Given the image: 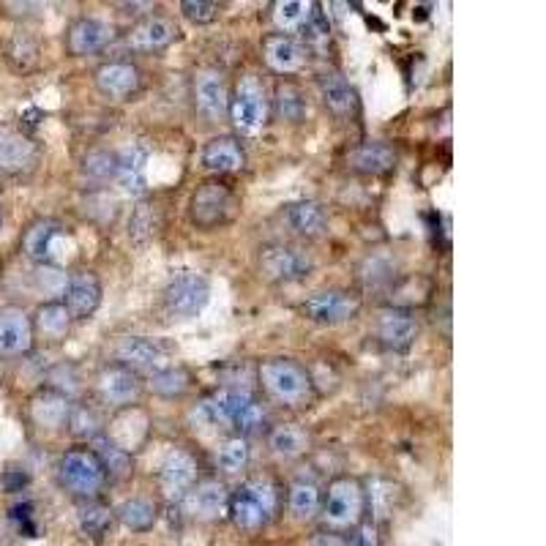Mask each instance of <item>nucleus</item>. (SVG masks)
<instances>
[{
	"instance_id": "f257e3e1",
	"label": "nucleus",
	"mask_w": 546,
	"mask_h": 546,
	"mask_svg": "<svg viewBox=\"0 0 546 546\" xmlns=\"http://www.w3.org/2000/svg\"><path fill=\"white\" fill-rule=\"evenodd\" d=\"M192 424L197 429L230 432L246 440L271 429L268 410L260 402V396L252 388H233V385H222L219 391L203 396L192 407Z\"/></svg>"
},
{
	"instance_id": "f03ea898",
	"label": "nucleus",
	"mask_w": 546,
	"mask_h": 546,
	"mask_svg": "<svg viewBox=\"0 0 546 546\" xmlns=\"http://www.w3.org/2000/svg\"><path fill=\"white\" fill-rule=\"evenodd\" d=\"M282 514V492L276 481L265 476L243 478L241 484L230 489V508L227 519L233 522L241 533H263Z\"/></svg>"
},
{
	"instance_id": "7ed1b4c3",
	"label": "nucleus",
	"mask_w": 546,
	"mask_h": 546,
	"mask_svg": "<svg viewBox=\"0 0 546 546\" xmlns=\"http://www.w3.org/2000/svg\"><path fill=\"white\" fill-rule=\"evenodd\" d=\"M257 383L268 399H273L276 405L290 407V410L312 407L314 396H317L312 372L293 358H265V361H260Z\"/></svg>"
},
{
	"instance_id": "20e7f679",
	"label": "nucleus",
	"mask_w": 546,
	"mask_h": 546,
	"mask_svg": "<svg viewBox=\"0 0 546 546\" xmlns=\"http://www.w3.org/2000/svg\"><path fill=\"white\" fill-rule=\"evenodd\" d=\"M320 530L347 533L366 519V489L364 481L355 476H336L323 489L320 506Z\"/></svg>"
},
{
	"instance_id": "39448f33",
	"label": "nucleus",
	"mask_w": 546,
	"mask_h": 546,
	"mask_svg": "<svg viewBox=\"0 0 546 546\" xmlns=\"http://www.w3.org/2000/svg\"><path fill=\"white\" fill-rule=\"evenodd\" d=\"M55 478L63 492H69L77 503L102 500L104 489H107V476L88 445L63 451L55 462Z\"/></svg>"
},
{
	"instance_id": "423d86ee",
	"label": "nucleus",
	"mask_w": 546,
	"mask_h": 546,
	"mask_svg": "<svg viewBox=\"0 0 546 546\" xmlns=\"http://www.w3.org/2000/svg\"><path fill=\"white\" fill-rule=\"evenodd\" d=\"M227 121L243 134H257L271 121V93L257 74H241L230 88L227 102Z\"/></svg>"
},
{
	"instance_id": "0eeeda50",
	"label": "nucleus",
	"mask_w": 546,
	"mask_h": 546,
	"mask_svg": "<svg viewBox=\"0 0 546 546\" xmlns=\"http://www.w3.org/2000/svg\"><path fill=\"white\" fill-rule=\"evenodd\" d=\"M189 222L203 233L219 230L227 222H233L238 213V194L224 178L203 181L189 197Z\"/></svg>"
},
{
	"instance_id": "6e6552de",
	"label": "nucleus",
	"mask_w": 546,
	"mask_h": 546,
	"mask_svg": "<svg viewBox=\"0 0 546 546\" xmlns=\"http://www.w3.org/2000/svg\"><path fill=\"white\" fill-rule=\"evenodd\" d=\"M257 271L265 282L295 284L309 279L314 271L312 254L293 243L271 241L257 249Z\"/></svg>"
},
{
	"instance_id": "1a4fd4ad",
	"label": "nucleus",
	"mask_w": 546,
	"mask_h": 546,
	"mask_svg": "<svg viewBox=\"0 0 546 546\" xmlns=\"http://www.w3.org/2000/svg\"><path fill=\"white\" fill-rule=\"evenodd\" d=\"M211 301V282L200 271H181L164 284L162 309L170 320H194Z\"/></svg>"
},
{
	"instance_id": "9d476101",
	"label": "nucleus",
	"mask_w": 546,
	"mask_h": 546,
	"mask_svg": "<svg viewBox=\"0 0 546 546\" xmlns=\"http://www.w3.org/2000/svg\"><path fill=\"white\" fill-rule=\"evenodd\" d=\"M364 309V295L355 287H328L317 290L301 304V314L314 325H344L353 323L355 317Z\"/></svg>"
},
{
	"instance_id": "9b49d317",
	"label": "nucleus",
	"mask_w": 546,
	"mask_h": 546,
	"mask_svg": "<svg viewBox=\"0 0 546 546\" xmlns=\"http://www.w3.org/2000/svg\"><path fill=\"white\" fill-rule=\"evenodd\" d=\"M93 391L104 407L129 410V407L140 405L142 394H145V377L132 372L129 366L112 361L99 369V375L93 380Z\"/></svg>"
},
{
	"instance_id": "f8f14e48",
	"label": "nucleus",
	"mask_w": 546,
	"mask_h": 546,
	"mask_svg": "<svg viewBox=\"0 0 546 546\" xmlns=\"http://www.w3.org/2000/svg\"><path fill=\"white\" fill-rule=\"evenodd\" d=\"M71 252V235L61 222L55 219H36L22 233V254L33 265H58Z\"/></svg>"
},
{
	"instance_id": "ddd939ff",
	"label": "nucleus",
	"mask_w": 546,
	"mask_h": 546,
	"mask_svg": "<svg viewBox=\"0 0 546 546\" xmlns=\"http://www.w3.org/2000/svg\"><path fill=\"white\" fill-rule=\"evenodd\" d=\"M421 334V323L415 317L413 309H402V306H383L375 314L372 323V336L375 342L388 350V353H407Z\"/></svg>"
},
{
	"instance_id": "4468645a",
	"label": "nucleus",
	"mask_w": 546,
	"mask_h": 546,
	"mask_svg": "<svg viewBox=\"0 0 546 546\" xmlns=\"http://www.w3.org/2000/svg\"><path fill=\"white\" fill-rule=\"evenodd\" d=\"M192 102L194 110L208 123L227 121V102H230V85L224 71L203 66L192 77Z\"/></svg>"
},
{
	"instance_id": "2eb2a0df",
	"label": "nucleus",
	"mask_w": 546,
	"mask_h": 546,
	"mask_svg": "<svg viewBox=\"0 0 546 546\" xmlns=\"http://www.w3.org/2000/svg\"><path fill=\"white\" fill-rule=\"evenodd\" d=\"M102 295L104 287L99 273L91 271V268H80V271L69 273L61 293V304L69 309L71 320L80 323V320H91L93 314L99 312Z\"/></svg>"
},
{
	"instance_id": "dca6fc26",
	"label": "nucleus",
	"mask_w": 546,
	"mask_h": 546,
	"mask_svg": "<svg viewBox=\"0 0 546 546\" xmlns=\"http://www.w3.org/2000/svg\"><path fill=\"white\" fill-rule=\"evenodd\" d=\"M170 361L167 344L151 336H123L115 344V364L129 366L137 375H153Z\"/></svg>"
},
{
	"instance_id": "f3484780",
	"label": "nucleus",
	"mask_w": 546,
	"mask_h": 546,
	"mask_svg": "<svg viewBox=\"0 0 546 546\" xmlns=\"http://www.w3.org/2000/svg\"><path fill=\"white\" fill-rule=\"evenodd\" d=\"M93 85L110 102H132L142 91V69L132 61H107L93 71Z\"/></svg>"
},
{
	"instance_id": "a211bd4d",
	"label": "nucleus",
	"mask_w": 546,
	"mask_h": 546,
	"mask_svg": "<svg viewBox=\"0 0 546 546\" xmlns=\"http://www.w3.org/2000/svg\"><path fill=\"white\" fill-rule=\"evenodd\" d=\"M189 514L200 522H222L227 519V508H230V486L224 484L219 476L197 478L189 495L183 497Z\"/></svg>"
},
{
	"instance_id": "6ab92c4d",
	"label": "nucleus",
	"mask_w": 546,
	"mask_h": 546,
	"mask_svg": "<svg viewBox=\"0 0 546 546\" xmlns=\"http://www.w3.org/2000/svg\"><path fill=\"white\" fill-rule=\"evenodd\" d=\"M115 41V28L110 22L96 20V17H77L66 28L63 36V47L71 58H88V55H99Z\"/></svg>"
},
{
	"instance_id": "aec40b11",
	"label": "nucleus",
	"mask_w": 546,
	"mask_h": 546,
	"mask_svg": "<svg viewBox=\"0 0 546 546\" xmlns=\"http://www.w3.org/2000/svg\"><path fill=\"white\" fill-rule=\"evenodd\" d=\"M39 142L22 129L0 123V172L3 175H25L39 164Z\"/></svg>"
},
{
	"instance_id": "412c9836",
	"label": "nucleus",
	"mask_w": 546,
	"mask_h": 546,
	"mask_svg": "<svg viewBox=\"0 0 546 546\" xmlns=\"http://www.w3.org/2000/svg\"><path fill=\"white\" fill-rule=\"evenodd\" d=\"M260 50H263L265 66L282 77H293L309 61V44L298 36H287V33H268Z\"/></svg>"
},
{
	"instance_id": "4be33fe9",
	"label": "nucleus",
	"mask_w": 546,
	"mask_h": 546,
	"mask_svg": "<svg viewBox=\"0 0 546 546\" xmlns=\"http://www.w3.org/2000/svg\"><path fill=\"white\" fill-rule=\"evenodd\" d=\"M153 148L148 140L129 142L118 153V175L115 183L121 186L123 194L129 197H142L148 192V162H151Z\"/></svg>"
},
{
	"instance_id": "5701e85b",
	"label": "nucleus",
	"mask_w": 546,
	"mask_h": 546,
	"mask_svg": "<svg viewBox=\"0 0 546 546\" xmlns=\"http://www.w3.org/2000/svg\"><path fill=\"white\" fill-rule=\"evenodd\" d=\"M71 396L55 385H47V388H39L36 394L31 396L28 402V415L31 421L44 432H63L69 426L71 415Z\"/></svg>"
},
{
	"instance_id": "b1692460",
	"label": "nucleus",
	"mask_w": 546,
	"mask_h": 546,
	"mask_svg": "<svg viewBox=\"0 0 546 546\" xmlns=\"http://www.w3.org/2000/svg\"><path fill=\"white\" fill-rule=\"evenodd\" d=\"M344 164H347V170L355 172V175L380 178V175H388V172L396 170L399 153H396L394 145H388V142L369 140L350 148L347 156H344Z\"/></svg>"
},
{
	"instance_id": "393cba45",
	"label": "nucleus",
	"mask_w": 546,
	"mask_h": 546,
	"mask_svg": "<svg viewBox=\"0 0 546 546\" xmlns=\"http://www.w3.org/2000/svg\"><path fill=\"white\" fill-rule=\"evenodd\" d=\"M282 219L287 230L301 241H317V238H325L331 230L328 208L317 200H295V203L284 205Z\"/></svg>"
},
{
	"instance_id": "a878e982",
	"label": "nucleus",
	"mask_w": 546,
	"mask_h": 546,
	"mask_svg": "<svg viewBox=\"0 0 546 546\" xmlns=\"http://www.w3.org/2000/svg\"><path fill=\"white\" fill-rule=\"evenodd\" d=\"M197 481V459L186 448H172L159 467V489L167 500H183Z\"/></svg>"
},
{
	"instance_id": "bb28decb",
	"label": "nucleus",
	"mask_w": 546,
	"mask_h": 546,
	"mask_svg": "<svg viewBox=\"0 0 546 546\" xmlns=\"http://www.w3.org/2000/svg\"><path fill=\"white\" fill-rule=\"evenodd\" d=\"M31 314L22 306H3L0 309V358H20L33 350Z\"/></svg>"
},
{
	"instance_id": "cd10ccee",
	"label": "nucleus",
	"mask_w": 546,
	"mask_h": 546,
	"mask_svg": "<svg viewBox=\"0 0 546 546\" xmlns=\"http://www.w3.org/2000/svg\"><path fill=\"white\" fill-rule=\"evenodd\" d=\"M317 88H320V99H323L325 110L331 112L336 121H353L358 110H361L358 93L339 69L323 71L317 77Z\"/></svg>"
},
{
	"instance_id": "c85d7f7f",
	"label": "nucleus",
	"mask_w": 546,
	"mask_h": 546,
	"mask_svg": "<svg viewBox=\"0 0 546 546\" xmlns=\"http://www.w3.org/2000/svg\"><path fill=\"white\" fill-rule=\"evenodd\" d=\"M181 36L178 25L170 20V17H162V14H145L142 20H137L129 28V36H126V44L132 47L134 52H162L167 50L170 44H175Z\"/></svg>"
},
{
	"instance_id": "c756f323",
	"label": "nucleus",
	"mask_w": 546,
	"mask_h": 546,
	"mask_svg": "<svg viewBox=\"0 0 546 546\" xmlns=\"http://www.w3.org/2000/svg\"><path fill=\"white\" fill-rule=\"evenodd\" d=\"M399 279H402V263L388 249H375V252L364 254L355 265V282L364 290H391Z\"/></svg>"
},
{
	"instance_id": "7c9ffc66",
	"label": "nucleus",
	"mask_w": 546,
	"mask_h": 546,
	"mask_svg": "<svg viewBox=\"0 0 546 546\" xmlns=\"http://www.w3.org/2000/svg\"><path fill=\"white\" fill-rule=\"evenodd\" d=\"M200 164H203V170L213 172L216 178L233 175V172H241L246 167V151H243L238 137H233V134H219V137H211L203 145Z\"/></svg>"
},
{
	"instance_id": "2f4dec72",
	"label": "nucleus",
	"mask_w": 546,
	"mask_h": 546,
	"mask_svg": "<svg viewBox=\"0 0 546 546\" xmlns=\"http://www.w3.org/2000/svg\"><path fill=\"white\" fill-rule=\"evenodd\" d=\"M91 448L99 465H102L107 484H123L134 476V456L129 454V448L121 445L118 440H112L110 435H99L91 440Z\"/></svg>"
},
{
	"instance_id": "473e14b6",
	"label": "nucleus",
	"mask_w": 546,
	"mask_h": 546,
	"mask_svg": "<svg viewBox=\"0 0 546 546\" xmlns=\"http://www.w3.org/2000/svg\"><path fill=\"white\" fill-rule=\"evenodd\" d=\"M33 336H39L44 342L61 344L66 336L71 334V320L69 309L61 304V298H52V301H44V304L33 312L31 317Z\"/></svg>"
},
{
	"instance_id": "72a5a7b5",
	"label": "nucleus",
	"mask_w": 546,
	"mask_h": 546,
	"mask_svg": "<svg viewBox=\"0 0 546 546\" xmlns=\"http://www.w3.org/2000/svg\"><path fill=\"white\" fill-rule=\"evenodd\" d=\"M3 58L9 63L11 71L17 74H31L39 69L41 61V41L39 36L28 28H17L3 44Z\"/></svg>"
},
{
	"instance_id": "f704fd0d",
	"label": "nucleus",
	"mask_w": 546,
	"mask_h": 546,
	"mask_svg": "<svg viewBox=\"0 0 546 546\" xmlns=\"http://www.w3.org/2000/svg\"><path fill=\"white\" fill-rule=\"evenodd\" d=\"M162 227H164L162 205L140 197L137 205L132 208L129 224H126V235H129V241L142 249V246H148V243H153L159 235H162Z\"/></svg>"
},
{
	"instance_id": "c9c22d12",
	"label": "nucleus",
	"mask_w": 546,
	"mask_h": 546,
	"mask_svg": "<svg viewBox=\"0 0 546 546\" xmlns=\"http://www.w3.org/2000/svg\"><path fill=\"white\" fill-rule=\"evenodd\" d=\"M115 527V511L104 506L102 500H85L77 503V530L82 538H88L93 544H99L110 536Z\"/></svg>"
},
{
	"instance_id": "e433bc0d",
	"label": "nucleus",
	"mask_w": 546,
	"mask_h": 546,
	"mask_svg": "<svg viewBox=\"0 0 546 546\" xmlns=\"http://www.w3.org/2000/svg\"><path fill=\"white\" fill-rule=\"evenodd\" d=\"M320 506H323V489L306 481V478H295L290 489H287V511L293 514L298 522H312L320 516Z\"/></svg>"
},
{
	"instance_id": "4c0bfd02",
	"label": "nucleus",
	"mask_w": 546,
	"mask_h": 546,
	"mask_svg": "<svg viewBox=\"0 0 546 546\" xmlns=\"http://www.w3.org/2000/svg\"><path fill=\"white\" fill-rule=\"evenodd\" d=\"M145 388L159 399H183L194 388V375L186 366H164L145 380Z\"/></svg>"
},
{
	"instance_id": "58836bf2",
	"label": "nucleus",
	"mask_w": 546,
	"mask_h": 546,
	"mask_svg": "<svg viewBox=\"0 0 546 546\" xmlns=\"http://www.w3.org/2000/svg\"><path fill=\"white\" fill-rule=\"evenodd\" d=\"M306 112H309V104H306L304 91L290 80L279 82L271 96V115L287 123H304Z\"/></svg>"
},
{
	"instance_id": "ea45409f",
	"label": "nucleus",
	"mask_w": 546,
	"mask_h": 546,
	"mask_svg": "<svg viewBox=\"0 0 546 546\" xmlns=\"http://www.w3.org/2000/svg\"><path fill=\"white\" fill-rule=\"evenodd\" d=\"M115 519L132 533H148L159 522V506L148 497H129L115 508Z\"/></svg>"
},
{
	"instance_id": "a19ab883",
	"label": "nucleus",
	"mask_w": 546,
	"mask_h": 546,
	"mask_svg": "<svg viewBox=\"0 0 546 546\" xmlns=\"http://www.w3.org/2000/svg\"><path fill=\"white\" fill-rule=\"evenodd\" d=\"M314 3L306 0H276L271 3V20L276 25V33L295 36L306 28V22L312 20Z\"/></svg>"
},
{
	"instance_id": "79ce46f5",
	"label": "nucleus",
	"mask_w": 546,
	"mask_h": 546,
	"mask_svg": "<svg viewBox=\"0 0 546 546\" xmlns=\"http://www.w3.org/2000/svg\"><path fill=\"white\" fill-rule=\"evenodd\" d=\"M268 445L282 459H298L309 451V435L295 424H276L268 429Z\"/></svg>"
},
{
	"instance_id": "37998d69",
	"label": "nucleus",
	"mask_w": 546,
	"mask_h": 546,
	"mask_svg": "<svg viewBox=\"0 0 546 546\" xmlns=\"http://www.w3.org/2000/svg\"><path fill=\"white\" fill-rule=\"evenodd\" d=\"M252 462V445L241 435L224 437L219 451H216V465L224 476H241L246 473V467Z\"/></svg>"
},
{
	"instance_id": "c03bdc74",
	"label": "nucleus",
	"mask_w": 546,
	"mask_h": 546,
	"mask_svg": "<svg viewBox=\"0 0 546 546\" xmlns=\"http://www.w3.org/2000/svg\"><path fill=\"white\" fill-rule=\"evenodd\" d=\"M366 489V519L372 522H383L388 516L394 514L396 503V484L391 481H383V478H375L372 484H364Z\"/></svg>"
},
{
	"instance_id": "a18cd8bd",
	"label": "nucleus",
	"mask_w": 546,
	"mask_h": 546,
	"mask_svg": "<svg viewBox=\"0 0 546 546\" xmlns=\"http://www.w3.org/2000/svg\"><path fill=\"white\" fill-rule=\"evenodd\" d=\"M82 175L96 183L115 181V175H118V151H107V148L88 151L85 159H82Z\"/></svg>"
},
{
	"instance_id": "49530a36",
	"label": "nucleus",
	"mask_w": 546,
	"mask_h": 546,
	"mask_svg": "<svg viewBox=\"0 0 546 546\" xmlns=\"http://www.w3.org/2000/svg\"><path fill=\"white\" fill-rule=\"evenodd\" d=\"M69 429L74 437H82V440H93V437L102 435V421L96 418L88 405H71V415H69Z\"/></svg>"
},
{
	"instance_id": "de8ad7c7",
	"label": "nucleus",
	"mask_w": 546,
	"mask_h": 546,
	"mask_svg": "<svg viewBox=\"0 0 546 546\" xmlns=\"http://www.w3.org/2000/svg\"><path fill=\"white\" fill-rule=\"evenodd\" d=\"M31 276L33 287L44 295H61L63 287H66V279H69V273L58 268V265H36Z\"/></svg>"
},
{
	"instance_id": "09e8293b",
	"label": "nucleus",
	"mask_w": 546,
	"mask_h": 546,
	"mask_svg": "<svg viewBox=\"0 0 546 546\" xmlns=\"http://www.w3.org/2000/svg\"><path fill=\"white\" fill-rule=\"evenodd\" d=\"M181 14L192 25H211L222 17V6L211 3V0H183Z\"/></svg>"
},
{
	"instance_id": "8fccbe9b",
	"label": "nucleus",
	"mask_w": 546,
	"mask_h": 546,
	"mask_svg": "<svg viewBox=\"0 0 546 546\" xmlns=\"http://www.w3.org/2000/svg\"><path fill=\"white\" fill-rule=\"evenodd\" d=\"M344 546H383V525L364 519L361 525L344 533Z\"/></svg>"
},
{
	"instance_id": "3c124183",
	"label": "nucleus",
	"mask_w": 546,
	"mask_h": 546,
	"mask_svg": "<svg viewBox=\"0 0 546 546\" xmlns=\"http://www.w3.org/2000/svg\"><path fill=\"white\" fill-rule=\"evenodd\" d=\"M11 522L17 525V530H20L22 536L28 538H36V533H39V527H36V519H33V506L31 503H22V506H14L11 508Z\"/></svg>"
},
{
	"instance_id": "603ef678",
	"label": "nucleus",
	"mask_w": 546,
	"mask_h": 546,
	"mask_svg": "<svg viewBox=\"0 0 546 546\" xmlns=\"http://www.w3.org/2000/svg\"><path fill=\"white\" fill-rule=\"evenodd\" d=\"M309 546H344V533H331V530H317L309 541Z\"/></svg>"
},
{
	"instance_id": "864d4df0",
	"label": "nucleus",
	"mask_w": 546,
	"mask_h": 546,
	"mask_svg": "<svg viewBox=\"0 0 546 546\" xmlns=\"http://www.w3.org/2000/svg\"><path fill=\"white\" fill-rule=\"evenodd\" d=\"M0 484H3V489H6V492H22V486L28 484V476H25V473H20V470H9V473H3Z\"/></svg>"
},
{
	"instance_id": "5fc2aeb1",
	"label": "nucleus",
	"mask_w": 546,
	"mask_h": 546,
	"mask_svg": "<svg viewBox=\"0 0 546 546\" xmlns=\"http://www.w3.org/2000/svg\"><path fill=\"white\" fill-rule=\"evenodd\" d=\"M0 224H3V216H0Z\"/></svg>"
},
{
	"instance_id": "6e6d98bb",
	"label": "nucleus",
	"mask_w": 546,
	"mask_h": 546,
	"mask_svg": "<svg viewBox=\"0 0 546 546\" xmlns=\"http://www.w3.org/2000/svg\"><path fill=\"white\" fill-rule=\"evenodd\" d=\"M0 546H3V544H0Z\"/></svg>"
}]
</instances>
